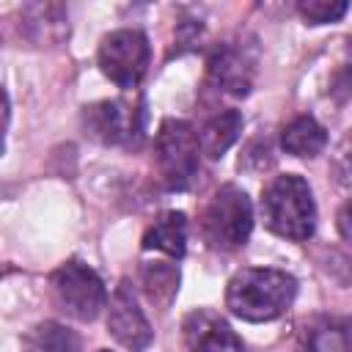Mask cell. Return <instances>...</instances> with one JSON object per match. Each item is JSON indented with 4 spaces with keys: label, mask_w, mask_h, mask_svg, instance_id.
<instances>
[{
    "label": "cell",
    "mask_w": 352,
    "mask_h": 352,
    "mask_svg": "<svg viewBox=\"0 0 352 352\" xmlns=\"http://www.w3.org/2000/svg\"><path fill=\"white\" fill-rule=\"evenodd\" d=\"M297 297V280L272 267H248L239 270L226 289V305L234 316L245 322H272Z\"/></svg>",
    "instance_id": "obj_1"
},
{
    "label": "cell",
    "mask_w": 352,
    "mask_h": 352,
    "mask_svg": "<svg viewBox=\"0 0 352 352\" xmlns=\"http://www.w3.org/2000/svg\"><path fill=\"white\" fill-rule=\"evenodd\" d=\"M261 214L272 234L292 242L311 239L316 228V204L308 182L297 173L275 176L261 195Z\"/></svg>",
    "instance_id": "obj_2"
},
{
    "label": "cell",
    "mask_w": 352,
    "mask_h": 352,
    "mask_svg": "<svg viewBox=\"0 0 352 352\" xmlns=\"http://www.w3.org/2000/svg\"><path fill=\"white\" fill-rule=\"evenodd\" d=\"M253 228V206L245 190L236 184H223L214 190L201 212V231L209 248L236 250L248 242Z\"/></svg>",
    "instance_id": "obj_3"
},
{
    "label": "cell",
    "mask_w": 352,
    "mask_h": 352,
    "mask_svg": "<svg viewBox=\"0 0 352 352\" xmlns=\"http://www.w3.org/2000/svg\"><path fill=\"white\" fill-rule=\"evenodd\" d=\"M160 176L170 190L192 187L201 168V140L195 129L182 118H165L154 138Z\"/></svg>",
    "instance_id": "obj_4"
},
{
    "label": "cell",
    "mask_w": 352,
    "mask_h": 352,
    "mask_svg": "<svg viewBox=\"0 0 352 352\" xmlns=\"http://www.w3.org/2000/svg\"><path fill=\"white\" fill-rule=\"evenodd\" d=\"M50 286H52L55 305L77 322H94L107 302L102 278L77 258L60 264L50 275Z\"/></svg>",
    "instance_id": "obj_5"
},
{
    "label": "cell",
    "mask_w": 352,
    "mask_h": 352,
    "mask_svg": "<svg viewBox=\"0 0 352 352\" xmlns=\"http://www.w3.org/2000/svg\"><path fill=\"white\" fill-rule=\"evenodd\" d=\"M85 135L104 146H129L143 132V102L104 99L82 107Z\"/></svg>",
    "instance_id": "obj_6"
},
{
    "label": "cell",
    "mask_w": 352,
    "mask_h": 352,
    "mask_svg": "<svg viewBox=\"0 0 352 352\" xmlns=\"http://www.w3.org/2000/svg\"><path fill=\"white\" fill-rule=\"evenodd\" d=\"M148 38L140 30H113L99 44V69L118 88H138L148 69Z\"/></svg>",
    "instance_id": "obj_7"
},
{
    "label": "cell",
    "mask_w": 352,
    "mask_h": 352,
    "mask_svg": "<svg viewBox=\"0 0 352 352\" xmlns=\"http://www.w3.org/2000/svg\"><path fill=\"white\" fill-rule=\"evenodd\" d=\"M206 85L223 96H248L253 85V58L234 44H217L206 58Z\"/></svg>",
    "instance_id": "obj_8"
},
{
    "label": "cell",
    "mask_w": 352,
    "mask_h": 352,
    "mask_svg": "<svg viewBox=\"0 0 352 352\" xmlns=\"http://www.w3.org/2000/svg\"><path fill=\"white\" fill-rule=\"evenodd\" d=\"M107 330L110 336L126 346L129 352H140L151 344L154 333H151V324L148 319L143 316V311L138 308V300L132 294V286L129 280H121L118 289L113 292V300H110V314H107Z\"/></svg>",
    "instance_id": "obj_9"
},
{
    "label": "cell",
    "mask_w": 352,
    "mask_h": 352,
    "mask_svg": "<svg viewBox=\"0 0 352 352\" xmlns=\"http://www.w3.org/2000/svg\"><path fill=\"white\" fill-rule=\"evenodd\" d=\"M182 333L190 352H248L231 324L209 308L190 311L182 322Z\"/></svg>",
    "instance_id": "obj_10"
},
{
    "label": "cell",
    "mask_w": 352,
    "mask_h": 352,
    "mask_svg": "<svg viewBox=\"0 0 352 352\" xmlns=\"http://www.w3.org/2000/svg\"><path fill=\"white\" fill-rule=\"evenodd\" d=\"M19 33L33 47H55L69 36L66 8L58 3H30L22 8Z\"/></svg>",
    "instance_id": "obj_11"
},
{
    "label": "cell",
    "mask_w": 352,
    "mask_h": 352,
    "mask_svg": "<svg viewBox=\"0 0 352 352\" xmlns=\"http://www.w3.org/2000/svg\"><path fill=\"white\" fill-rule=\"evenodd\" d=\"M302 352H352V319L319 316L302 333Z\"/></svg>",
    "instance_id": "obj_12"
},
{
    "label": "cell",
    "mask_w": 352,
    "mask_h": 352,
    "mask_svg": "<svg viewBox=\"0 0 352 352\" xmlns=\"http://www.w3.org/2000/svg\"><path fill=\"white\" fill-rule=\"evenodd\" d=\"M187 248V217L182 212H162L143 234V250H160L182 258Z\"/></svg>",
    "instance_id": "obj_13"
},
{
    "label": "cell",
    "mask_w": 352,
    "mask_h": 352,
    "mask_svg": "<svg viewBox=\"0 0 352 352\" xmlns=\"http://www.w3.org/2000/svg\"><path fill=\"white\" fill-rule=\"evenodd\" d=\"M239 132H242V113L239 110H223V113L212 116L198 132L201 154H206L209 160H220L236 143Z\"/></svg>",
    "instance_id": "obj_14"
},
{
    "label": "cell",
    "mask_w": 352,
    "mask_h": 352,
    "mask_svg": "<svg viewBox=\"0 0 352 352\" xmlns=\"http://www.w3.org/2000/svg\"><path fill=\"white\" fill-rule=\"evenodd\" d=\"M280 146H283V151L292 154V157H308V160H311V157H316V154L324 151V146H327V132H324V126H322L316 118L300 116V118H294L292 124L283 126Z\"/></svg>",
    "instance_id": "obj_15"
},
{
    "label": "cell",
    "mask_w": 352,
    "mask_h": 352,
    "mask_svg": "<svg viewBox=\"0 0 352 352\" xmlns=\"http://www.w3.org/2000/svg\"><path fill=\"white\" fill-rule=\"evenodd\" d=\"M25 352H82L80 336L60 322H38L22 338Z\"/></svg>",
    "instance_id": "obj_16"
},
{
    "label": "cell",
    "mask_w": 352,
    "mask_h": 352,
    "mask_svg": "<svg viewBox=\"0 0 352 352\" xmlns=\"http://www.w3.org/2000/svg\"><path fill=\"white\" fill-rule=\"evenodd\" d=\"M179 270L176 264H168V261H143L140 264V283H143V292L146 297L160 305L162 311L170 308L176 292H179Z\"/></svg>",
    "instance_id": "obj_17"
},
{
    "label": "cell",
    "mask_w": 352,
    "mask_h": 352,
    "mask_svg": "<svg viewBox=\"0 0 352 352\" xmlns=\"http://www.w3.org/2000/svg\"><path fill=\"white\" fill-rule=\"evenodd\" d=\"M349 3L344 0H300L297 11L308 25H324V22H338L346 14Z\"/></svg>",
    "instance_id": "obj_18"
},
{
    "label": "cell",
    "mask_w": 352,
    "mask_h": 352,
    "mask_svg": "<svg viewBox=\"0 0 352 352\" xmlns=\"http://www.w3.org/2000/svg\"><path fill=\"white\" fill-rule=\"evenodd\" d=\"M336 179L344 187H352V135L336 151Z\"/></svg>",
    "instance_id": "obj_19"
},
{
    "label": "cell",
    "mask_w": 352,
    "mask_h": 352,
    "mask_svg": "<svg viewBox=\"0 0 352 352\" xmlns=\"http://www.w3.org/2000/svg\"><path fill=\"white\" fill-rule=\"evenodd\" d=\"M330 94H336V99H338V102H344V99H349V96H352V66H346V69H341V72L336 74Z\"/></svg>",
    "instance_id": "obj_20"
},
{
    "label": "cell",
    "mask_w": 352,
    "mask_h": 352,
    "mask_svg": "<svg viewBox=\"0 0 352 352\" xmlns=\"http://www.w3.org/2000/svg\"><path fill=\"white\" fill-rule=\"evenodd\" d=\"M336 223H338V234H341L344 239H349V242H352V201H346V204L338 209Z\"/></svg>",
    "instance_id": "obj_21"
},
{
    "label": "cell",
    "mask_w": 352,
    "mask_h": 352,
    "mask_svg": "<svg viewBox=\"0 0 352 352\" xmlns=\"http://www.w3.org/2000/svg\"><path fill=\"white\" fill-rule=\"evenodd\" d=\"M99 352H110V349H99Z\"/></svg>",
    "instance_id": "obj_22"
}]
</instances>
